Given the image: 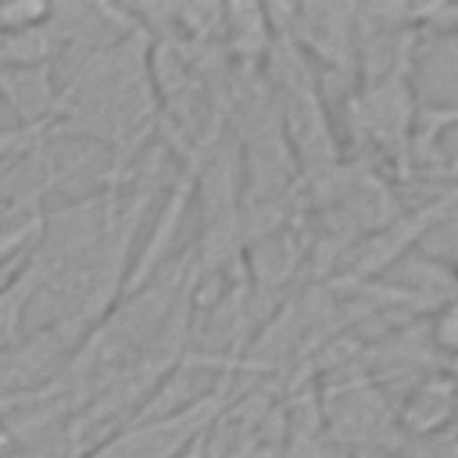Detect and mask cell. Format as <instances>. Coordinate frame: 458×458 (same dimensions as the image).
Instances as JSON below:
<instances>
[{
	"label": "cell",
	"mask_w": 458,
	"mask_h": 458,
	"mask_svg": "<svg viewBox=\"0 0 458 458\" xmlns=\"http://www.w3.org/2000/svg\"><path fill=\"white\" fill-rule=\"evenodd\" d=\"M218 408H222V397L204 394L175 411L147 415V419L104 437L97 447L86 451V458H179L215 422Z\"/></svg>",
	"instance_id": "6da1fadb"
},
{
	"label": "cell",
	"mask_w": 458,
	"mask_h": 458,
	"mask_svg": "<svg viewBox=\"0 0 458 458\" xmlns=\"http://www.w3.org/2000/svg\"><path fill=\"white\" fill-rule=\"evenodd\" d=\"M47 279H50V265L43 261V254L32 250L29 258H21V268L7 279V286H0V354L21 340L25 308L32 304L39 286H47Z\"/></svg>",
	"instance_id": "7a4b0ae2"
},
{
	"label": "cell",
	"mask_w": 458,
	"mask_h": 458,
	"mask_svg": "<svg viewBox=\"0 0 458 458\" xmlns=\"http://www.w3.org/2000/svg\"><path fill=\"white\" fill-rule=\"evenodd\" d=\"M451 408H454V390H451V372L444 369L440 376L419 383V390L401 408V422L415 437H433L451 426Z\"/></svg>",
	"instance_id": "3957f363"
},
{
	"label": "cell",
	"mask_w": 458,
	"mask_h": 458,
	"mask_svg": "<svg viewBox=\"0 0 458 458\" xmlns=\"http://www.w3.org/2000/svg\"><path fill=\"white\" fill-rule=\"evenodd\" d=\"M43 225H47L43 211H29V215H21L18 222L0 225V268L11 265V261H21L25 254H32V250L39 247L43 233H47Z\"/></svg>",
	"instance_id": "277c9868"
},
{
	"label": "cell",
	"mask_w": 458,
	"mask_h": 458,
	"mask_svg": "<svg viewBox=\"0 0 458 458\" xmlns=\"http://www.w3.org/2000/svg\"><path fill=\"white\" fill-rule=\"evenodd\" d=\"M429 336H433V340H437V347L451 358V351H454V304H444V308L433 315Z\"/></svg>",
	"instance_id": "5b68a950"
}]
</instances>
